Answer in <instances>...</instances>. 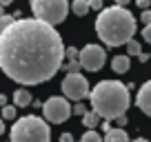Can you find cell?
<instances>
[{"label": "cell", "instance_id": "cell-25", "mask_svg": "<svg viewBox=\"0 0 151 142\" xmlns=\"http://www.w3.org/2000/svg\"><path fill=\"white\" fill-rule=\"evenodd\" d=\"M116 124H118V127H124V124H127V113L118 115V118H116Z\"/></svg>", "mask_w": 151, "mask_h": 142}, {"label": "cell", "instance_id": "cell-1", "mask_svg": "<svg viewBox=\"0 0 151 142\" xmlns=\"http://www.w3.org/2000/svg\"><path fill=\"white\" fill-rule=\"evenodd\" d=\"M65 56L60 33L40 18H18L0 33V67L18 85L31 87L51 80Z\"/></svg>", "mask_w": 151, "mask_h": 142}, {"label": "cell", "instance_id": "cell-26", "mask_svg": "<svg viewBox=\"0 0 151 142\" xmlns=\"http://www.w3.org/2000/svg\"><path fill=\"white\" fill-rule=\"evenodd\" d=\"M60 142H73V136H71V133H62V136H60Z\"/></svg>", "mask_w": 151, "mask_h": 142}, {"label": "cell", "instance_id": "cell-7", "mask_svg": "<svg viewBox=\"0 0 151 142\" xmlns=\"http://www.w3.org/2000/svg\"><path fill=\"white\" fill-rule=\"evenodd\" d=\"M62 93L71 100H82L87 95H91L89 93V82H87V78L82 73L69 71L65 76V80H62Z\"/></svg>", "mask_w": 151, "mask_h": 142}, {"label": "cell", "instance_id": "cell-18", "mask_svg": "<svg viewBox=\"0 0 151 142\" xmlns=\"http://www.w3.org/2000/svg\"><path fill=\"white\" fill-rule=\"evenodd\" d=\"M16 20H18V18H16V16H9V14H2V16H0V24H2V29H7L9 24H14Z\"/></svg>", "mask_w": 151, "mask_h": 142}, {"label": "cell", "instance_id": "cell-19", "mask_svg": "<svg viewBox=\"0 0 151 142\" xmlns=\"http://www.w3.org/2000/svg\"><path fill=\"white\" fill-rule=\"evenodd\" d=\"M67 58H69V60H80V51L76 47H69L67 49Z\"/></svg>", "mask_w": 151, "mask_h": 142}, {"label": "cell", "instance_id": "cell-27", "mask_svg": "<svg viewBox=\"0 0 151 142\" xmlns=\"http://www.w3.org/2000/svg\"><path fill=\"white\" fill-rule=\"evenodd\" d=\"M149 2H151V0H136V5L140 7V9H147V7H149Z\"/></svg>", "mask_w": 151, "mask_h": 142}, {"label": "cell", "instance_id": "cell-17", "mask_svg": "<svg viewBox=\"0 0 151 142\" xmlns=\"http://www.w3.org/2000/svg\"><path fill=\"white\" fill-rule=\"evenodd\" d=\"M127 51L131 53V56H140L142 47H140V42H136V40H129V42H127Z\"/></svg>", "mask_w": 151, "mask_h": 142}, {"label": "cell", "instance_id": "cell-21", "mask_svg": "<svg viewBox=\"0 0 151 142\" xmlns=\"http://www.w3.org/2000/svg\"><path fill=\"white\" fill-rule=\"evenodd\" d=\"M87 111H89V109H87L85 104H80V102H78V104L73 107V113H76V115H80V118H82V115L87 113Z\"/></svg>", "mask_w": 151, "mask_h": 142}, {"label": "cell", "instance_id": "cell-16", "mask_svg": "<svg viewBox=\"0 0 151 142\" xmlns=\"http://www.w3.org/2000/svg\"><path fill=\"white\" fill-rule=\"evenodd\" d=\"M16 113H18V107H11V104H5V107H2V118L5 120H14L16 118Z\"/></svg>", "mask_w": 151, "mask_h": 142}, {"label": "cell", "instance_id": "cell-22", "mask_svg": "<svg viewBox=\"0 0 151 142\" xmlns=\"http://www.w3.org/2000/svg\"><path fill=\"white\" fill-rule=\"evenodd\" d=\"M142 38L151 44V24H145V29H142Z\"/></svg>", "mask_w": 151, "mask_h": 142}, {"label": "cell", "instance_id": "cell-3", "mask_svg": "<svg viewBox=\"0 0 151 142\" xmlns=\"http://www.w3.org/2000/svg\"><path fill=\"white\" fill-rule=\"evenodd\" d=\"M91 107L102 115L104 120H116L118 115H124L129 109V87H124L118 80H102L91 89Z\"/></svg>", "mask_w": 151, "mask_h": 142}, {"label": "cell", "instance_id": "cell-20", "mask_svg": "<svg viewBox=\"0 0 151 142\" xmlns=\"http://www.w3.org/2000/svg\"><path fill=\"white\" fill-rule=\"evenodd\" d=\"M80 60H69V65H67L65 67V71H78V69H80Z\"/></svg>", "mask_w": 151, "mask_h": 142}, {"label": "cell", "instance_id": "cell-2", "mask_svg": "<svg viewBox=\"0 0 151 142\" xmlns=\"http://www.w3.org/2000/svg\"><path fill=\"white\" fill-rule=\"evenodd\" d=\"M96 33L107 47H120L133 40L136 33V18L129 9L116 5L107 7L96 18Z\"/></svg>", "mask_w": 151, "mask_h": 142}, {"label": "cell", "instance_id": "cell-8", "mask_svg": "<svg viewBox=\"0 0 151 142\" xmlns=\"http://www.w3.org/2000/svg\"><path fill=\"white\" fill-rule=\"evenodd\" d=\"M104 60H107V51H104L100 44H87L80 51V65L87 71H98L102 69Z\"/></svg>", "mask_w": 151, "mask_h": 142}, {"label": "cell", "instance_id": "cell-6", "mask_svg": "<svg viewBox=\"0 0 151 142\" xmlns=\"http://www.w3.org/2000/svg\"><path fill=\"white\" fill-rule=\"evenodd\" d=\"M71 111L73 109H71V104L67 102V95L65 98L53 95V98H49L47 102H42L45 120H49V122H53V124H60V122H65V120H69Z\"/></svg>", "mask_w": 151, "mask_h": 142}, {"label": "cell", "instance_id": "cell-29", "mask_svg": "<svg viewBox=\"0 0 151 142\" xmlns=\"http://www.w3.org/2000/svg\"><path fill=\"white\" fill-rule=\"evenodd\" d=\"M138 60H140V62H147V60H149V53H145V51H142L140 56H138Z\"/></svg>", "mask_w": 151, "mask_h": 142}, {"label": "cell", "instance_id": "cell-24", "mask_svg": "<svg viewBox=\"0 0 151 142\" xmlns=\"http://www.w3.org/2000/svg\"><path fill=\"white\" fill-rule=\"evenodd\" d=\"M89 2H91V9H93V11H102L104 9V7H102V0H89Z\"/></svg>", "mask_w": 151, "mask_h": 142}, {"label": "cell", "instance_id": "cell-5", "mask_svg": "<svg viewBox=\"0 0 151 142\" xmlns=\"http://www.w3.org/2000/svg\"><path fill=\"white\" fill-rule=\"evenodd\" d=\"M31 11L36 18L56 27V24H60L67 18L69 2L67 0H31Z\"/></svg>", "mask_w": 151, "mask_h": 142}, {"label": "cell", "instance_id": "cell-28", "mask_svg": "<svg viewBox=\"0 0 151 142\" xmlns=\"http://www.w3.org/2000/svg\"><path fill=\"white\" fill-rule=\"evenodd\" d=\"M100 127H102V131H104V133H107V131H111V129H113V127H111V122H109V120H104V122L100 124Z\"/></svg>", "mask_w": 151, "mask_h": 142}, {"label": "cell", "instance_id": "cell-30", "mask_svg": "<svg viewBox=\"0 0 151 142\" xmlns=\"http://www.w3.org/2000/svg\"><path fill=\"white\" fill-rule=\"evenodd\" d=\"M116 5H120V7H127V5H129V0H116Z\"/></svg>", "mask_w": 151, "mask_h": 142}, {"label": "cell", "instance_id": "cell-12", "mask_svg": "<svg viewBox=\"0 0 151 142\" xmlns=\"http://www.w3.org/2000/svg\"><path fill=\"white\" fill-rule=\"evenodd\" d=\"M104 142H129V136L122 127H116L104 133Z\"/></svg>", "mask_w": 151, "mask_h": 142}, {"label": "cell", "instance_id": "cell-4", "mask_svg": "<svg viewBox=\"0 0 151 142\" xmlns=\"http://www.w3.org/2000/svg\"><path fill=\"white\" fill-rule=\"evenodd\" d=\"M49 120H42L38 115H24L11 127V142H49Z\"/></svg>", "mask_w": 151, "mask_h": 142}, {"label": "cell", "instance_id": "cell-31", "mask_svg": "<svg viewBox=\"0 0 151 142\" xmlns=\"http://www.w3.org/2000/svg\"><path fill=\"white\" fill-rule=\"evenodd\" d=\"M0 2H2V5L7 7V5H11V2H14V0H0Z\"/></svg>", "mask_w": 151, "mask_h": 142}, {"label": "cell", "instance_id": "cell-15", "mask_svg": "<svg viewBox=\"0 0 151 142\" xmlns=\"http://www.w3.org/2000/svg\"><path fill=\"white\" fill-rule=\"evenodd\" d=\"M80 142H104V138L100 136V133H96L93 129H87V133L82 136Z\"/></svg>", "mask_w": 151, "mask_h": 142}, {"label": "cell", "instance_id": "cell-9", "mask_svg": "<svg viewBox=\"0 0 151 142\" xmlns=\"http://www.w3.org/2000/svg\"><path fill=\"white\" fill-rule=\"evenodd\" d=\"M136 104L140 107L142 113L151 115V80L145 82V85L138 89V95H136Z\"/></svg>", "mask_w": 151, "mask_h": 142}, {"label": "cell", "instance_id": "cell-11", "mask_svg": "<svg viewBox=\"0 0 151 142\" xmlns=\"http://www.w3.org/2000/svg\"><path fill=\"white\" fill-rule=\"evenodd\" d=\"M31 93H29L27 89H16V93H14V104L18 107V109H24V107H29L31 104Z\"/></svg>", "mask_w": 151, "mask_h": 142}, {"label": "cell", "instance_id": "cell-13", "mask_svg": "<svg viewBox=\"0 0 151 142\" xmlns=\"http://www.w3.org/2000/svg\"><path fill=\"white\" fill-rule=\"evenodd\" d=\"M100 118H102V115H100L96 109H91V111H87V113L82 115V124H85L87 129H96L100 124Z\"/></svg>", "mask_w": 151, "mask_h": 142}, {"label": "cell", "instance_id": "cell-10", "mask_svg": "<svg viewBox=\"0 0 151 142\" xmlns=\"http://www.w3.org/2000/svg\"><path fill=\"white\" fill-rule=\"evenodd\" d=\"M111 69H113V73H127V71L131 69V60H129V56H113Z\"/></svg>", "mask_w": 151, "mask_h": 142}, {"label": "cell", "instance_id": "cell-14", "mask_svg": "<svg viewBox=\"0 0 151 142\" xmlns=\"http://www.w3.org/2000/svg\"><path fill=\"white\" fill-rule=\"evenodd\" d=\"M89 9H91L89 0H73V2H71V11H73L76 16H87Z\"/></svg>", "mask_w": 151, "mask_h": 142}, {"label": "cell", "instance_id": "cell-32", "mask_svg": "<svg viewBox=\"0 0 151 142\" xmlns=\"http://www.w3.org/2000/svg\"><path fill=\"white\" fill-rule=\"evenodd\" d=\"M133 142H149V140H145V138H138V140H133Z\"/></svg>", "mask_w": 151, "mask_h": 142}, {"label": "cell", "instance_id": "cell-23", "mask_svg": "<svg viewBox=\"0 0 151 142\" xmlns=\"http://www.w3.org/2000/svg\"><path fill=\"white\" fill-rule=\"evenodd\" d=\"M142 22L151 24V9H142Z\"/></svg>", "mask_w": 151, "mask_h": 142}]
</instances>
